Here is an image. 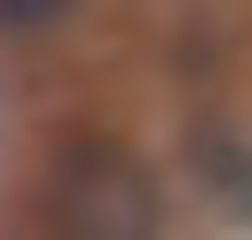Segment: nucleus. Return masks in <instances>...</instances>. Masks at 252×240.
Returning <instances> with one entry per match:
<instances>
[{"label":"nucleus","mask_w":252,"mask_h":240,"mask_svg":"<svg viewBox=\"0 0 252 240\" xmlns=\"http://www.w3.org/2000/svg\"><path fill=\"white\" fill-rule=\"evenodd\" d=\"M48 216L132 240V228H156V180H144V156H120V144H60L48 156Z\"/></svg>","instance_id":"1"},{"label":"nucleus","mask_w":252,"mask_h":240,"mask_svg":"<svg viewBox=\"0 0 252 240\" xmlns=\"http://www.w3.org/2000/svg\"><path fill=\"white\" fill-rule=\"evenodd\" d=\"M84 0H0V36H48V24H72Z\"/></svg>","instance_id":"2"}]
</instances>
